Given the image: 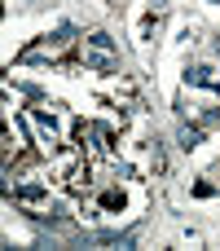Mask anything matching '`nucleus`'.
Segmentation results:
<instances>
[{"label":"nucleus","instance_id":"f257e3e1","mask_svg":"<svg viewBox=\"0 0 220 251\" xmlns=\"http://www.w3.org/2000/svg\"><path fill=\"white\" fill-rule=\"evenodd\" d=\"M79 40V31L71 26V22H62L57 31H49V35H40L35 44H26L22 53H18V62L26 66V62H62V66H71V44Z\"/></svg>","mask_w":220,"mask_h":251},{"label":"nucleus","instance_id":"f03ea898","mask_svg":"<svg viewBox=\"0 0 220 251\" xmlns=\"http://www.w3.org/2000/svg\"><path fill=\"white\" fill-rule=\"evenodd\" d=\"M84 71H101V75H119V49L106 31H88L84 35Z\"/></svg>","mask_w":220,"mask_h":251},{"label":"nucleus","instance_id":"7ed1b4c3","mask_svg":"<svg viewBox=\"0 0 220 251\" xmlns=\"http://www.w3.org/2000/svg\"><path fill=\"white\" fill-rule=\"evenodd\" d=\"M163 18H168V0H150V4H146V13H141V22H137V40H141V44H150V40H154V31L163 26Z\"/></svg>","mask_w":220,"mask_h":251},{"label":"nucleus","instance_id":"20e7f679","mask_svg":"<svg viewBox=\"0 0 220 251\" xmlns=\"http://www.w3.org/2000/svg\"><path fill=\"white\" fill-rule=\"evenodd\" d=\"M185 84H194V88H220V71L212 62H198V66L185 71Z\"/></svg>","mask_w":220,"mask_h":251},{"label":"nucleus","instance_id":"39448f33","mask_svg":"<svg viewBox=\"0 0 220 251\" xmlns=\"http://www.w3.org/2000/svg\"><path fill=\"white\" fill-rule=\"evenodd\" d=\"M203 132H207L203 124H181V128H176V141H181V150H198V146H203Z\"/></svg>","mask_w":220,"mask_h":251},{"label":"nucleus","instance_id":"423d86ee","mask_svg":"<svg viewBox=\"0 0 220 251\" xmlns=\"http://www.w3.org/2000/svg\"><path fill=\"white\" fill-rule=\"evenodd\" d=\"M13 199H18L22 207H35V203H49V185H18V190H13Z\"/></svg>","mask_w":220,"mask_h":251},{"label":"nucleus","instance_id":"0eeeda50","mask_svg":"<svg viewBox=\"0 0 220 251\" xmlns=\"http://www.w3.org/2000/svg\"><path fill=\"white\" fill-rule=\"evenodd\" d=\"M123 203H128L123 190H101V194H97V207H101V212H123Z\"/></svg>","mask_w":220,"mask_h":251},{"label":"nucleus","instance_id":"6e6552de","mask_svg":"<svg viewBox=\"0 0 220 251\" xmlns=\"http://www.w3.org/2000/svg\"><path fill=\"white\" fill-rule=\"evenodd\" d=\"M31 119H35V124H40V128H44V132H49V137H53V132H57V119H53V115H49V110H40V106H35V110H31Z\"/></svg>","mask_w":220,"mask_h":251},{"label":"nucleus","instance_id":"1a4fd4ad","mask_svg":"<svg viewBox=\"0 0 220 251\" xmlns=\"http://www.w3.org/2000/svg\"><path fill=\"white\" fill-rule=\"evenodd\" d=\"M198 124H203V128H216V124H220V106H212V110H203V119H198Z\"/></svg>","mask_w":220,"mask_h":251},{"label":"nucleus","instance_id":"9d476101","mask_svg":"<svg viewBox=\"0 0 220 251\" xmlns=\"http://www.w3.org/2000/svg\"><path fill=\"white\" fill-rule=\"evenodd\" d=\"M110 4H115V9H119V4H123V0H110Z\"/></svg>","mask_w":220,"mask_h":251},{"label":"nucleus","instance_id":"9b49d317","mask_svg":"<svg viewBox=\"0 0 220 251\" xmlns=\"http://www.w3.org/2000/svg\"><path fill=\"white\" fill-rule=\"evenodd\" d=\"M216 53H220V35H216Z\"/></svg>","mask_w":220,"mask_h":251},{"label":"nucleus","instance_id":"f8f14e48","mask_svg":"<svg viewBox=\"0 0 220 251\" xmlns=\"http://www.w3.org/2000/svg\"><path fill=\"white\" fill-rule=\"evenodd\" d=\"M212 4H220V0H212Z\"/></svg>","mask_w":220,"mask_h":251}]
</instances>
